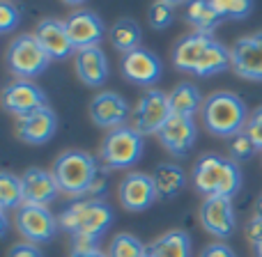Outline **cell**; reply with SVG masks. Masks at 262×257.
Listing matches in <instances>:
<instances>
[{"label": "cell", "instance_id": "cell-1", "mask_svg": "<svg viewBox=\"0 0 262 257\" xmlns=\"http://www.w3.org/2000/svg\"><path fill=\"white\" fill-rule=\"evenodd\" d=\"M60 230L72 235V255L99 248L101 237L113 223V209L104 200H74L58 214Z\"/></svg>", "mask_w": 262, "mask_h": 257}, {"label": "cell", "instance_id": "cell-2", "mask_svg": "<svg viewBox=\"0 0 262 257\" xmlns=\"http://www.w3.org/2000/svg\"><path fill=\"white\" fill-rule=\"evenodd\" d=\"M193 186L205 198H235L242 189L239 163L226 158L221 154H203L193 166Z\"/></svg>", "mask_w": 262, "mask_h": 257}, {"label": "cell", "instance_id": "cell-3", "mask_svg": "<svg viewBox=\"0 0 262 257\" xmlns=\"http://www.w3.org/2000/svg\"><path fill=\"white\" fill-rule=\"evenodd\" d=\"M51 172L55 175L60 193L78 200L83 195H90L92 186L101 172V166L92 154L83 152V149H67L55 158Z\"/></svg>", "mask_w": 262, "mask_h": 257}, {"label": "cell", "instance_id": "cell-4", "mask_svg": "<svg viewBox=\"0 0 262 257\" xmlns=\"http://www.w3.org/2000/svg\"><path fill=\"white\" fill-rule=\"evenodd\" d=\"M249 108L244 99L232 92H214L205 99L203 124L216 138H232L242 133L249 122Z\"/></svg>", "mask_w": 262, "mask_h": 257}, {"label": "cell", "instance_id": "cell-5", "mask_svg": "<svg viewBox=\"0 0 262 257\" xmlns=\"http://www.w3.org/2000/svg\"><path fill=\"white\" fill-rule=\"evenodd\" d=\"M145 149V135L131 124L108 131L99 147V161L106 170H127L140 161Z\"/></svg>", "mask_w": 262, "mask_h": 257}, {"label": "cell", "instance_id": "cell-6", "mask_svg": "<svg viewBox=\"0 0 262 257\" xmlns=\"http://www.w3.org/2000/svg\"><path fill=\"white\" fill-rule=\"evenodd\" d=\"M49 64L51 58L41 49L35 35H21L7 46V67L21 81H30L44 74Z\"/></svg>", "mask_w": 262, "mask_h": 257}, {"label": "cell", "instance_id": "cell-7", "mask_svg": "<svg viewBox=\"0 0 262 257\" xmlns=\"http://www.w3.org/2000/svg\"><path fill=\"white\" fill-rule=\"evenodd\" d=\"M170 115H172V110H170L168 95L152 87V90H147L138 99L129 122L140 135H159V131L166 127Z\"/></svg>", "mask_w": 262, "mask_h": 257}, {"label": "cell", "instance_id": "cell-8", "mask_svg": "<svg viewBox=\"0 0 262 257\" xmlns=\"http://www.w3.org/2000/svg\"><path fill=\"white\" fill-rule=\"evenodd\" d=\"M16 230L23 235V239L30 244H49L58 235L60 223L58 216L49 212V207L39 204H23L16 209Z\"/></svg>", "mask_w": 262, "mask_h": 257}, {"label": "cell", "instance_id": "cell-9", "mask_svg": "<svg viewBox=\"0 0 262 257\" xmlns=\"http://www.w3.org/2000/svg\"><path fill=\"white\" fill-rule=\"evenodd\" d=\"M200 223L203 227L216 239H230L237 230V216H235V204L232 198H205L203 207H200Z\"/></svg>", "mask_w": 262, "mask_h": 257}, {"label": "cell", "instance_id": "cell-10", "mask_svg": "<svg viewBox=\"0 0 262 257\" xmlns=\"http://www.w3.org/2000/svg\"><path fill=\"white\" fill-rule=\"evenodd\" d=\"M120 69H122L124 81L134 83L138 87H149V90H152V85L159 83L161 72H163L161 60L157 58V53L143 49V46L131 51V53H124Z\"/></svg>", "mask_w": 262, "mask_h": 257}, {"label": "cell", "instance_id": "cell-11", "mask_svg": "<svg viewBox=\"0 0 262 257\" xmlns=\"http://www.w3.org/2000/svg\"><path fill=\"white\" fill-rule=\"evenodd\" d=\"M3 106L7 113L16 115V118H26V115L35 113V110H41L49 106V99H46L44 90L37 87L35 83L30 81H16L7 83L3 90Z\"/></svg>", "mask_w": 262, "mask_h": 257}, {"label": "cell", "instance_id": "cell-12", "mask_svg": "<svg viewBox=\"0 0 262 257\" xmlns=\"http://www.w3.org/2000/svg\"><path fill=\"white\" fill-rule=\"evenodd\" d=\"M118 198L127 212H145L159 198L157 184L152 175L145 172H129L118 186Z\"/></svg>", "mask_w": 262, "mask_h": 257}, {"label": "cell", "instance_id": "cell-13", "mask_svg": "<svg viewBox=\"0 0 262 257\" xmlns=\"http://www.w3.org/2000/svg\"><path fill=\"white\" fill-rule=\"evenodd\" d=\"M131 113L134 108L129 106V101L124 99L122 95L118 92H99V95L92 99L90 104V118L97 127L101 129H118V127H124L127 120H131Z\"/></svg>", "mask_w": 262, "mask_h": 257}, {"label": "cell", "instance_id": "cell-14", "mask_svg": "<svg viewBox=\"0 0 262 257\" xmlns=\"http://www.w3.org/2000/svg\"><path fill=\"white\" fill-rule=\"evenodd\" d=\"M232 72L246 81L262 83V32L242 37L230 49Z\"/></svg>", "mask_w": 262, "mask_h": 257}, {"label": "cell", "instance_id": "cell-15", "mask_svg": "<svg viewBox=\"0 0 262 257\" xmlns=\"http://www.w3.org/2000/svg\"><path fill=\"white\" fill-rule=\"evenodd\" d=\"M198 138V127L193 118H182V115H170L166 127L159 131V143L163 145L170 156L184 158L191 152Z\"/></svg>", "mask_w": 262, "mask_h": 257}, {"label": "cell", "instance_id": "cell-16", "mask_svg": "<svg viewBox=\"0 0 262 257\" xmlns=\"http://www.w3.org/2000/svg\"><path fill=\"white\" fill-rule=\"evenodd\" d=\"M64 23H67L69 39H72L76 51L99 46L106 35L104 21L99 18V14L90 12V9H78V12H74Z\"/></svg>", "mask_w": 262, "mask_h": 257}, {"label": "cell", "instance_id": "cell-17", "mask_svg": "<svg viewBox=\"0 0 262 257\" xmlns=\"http://www.w3.org/2000/svg\"><path fill=\"white\" fill-rule=\"evenodd\" d=\"M21 184H23V204L49 207L60 193L55 175L44 170V168H28L21 175Z\"/></svg>", "mask_w": 262, "mask_h": 257}, {"label": "cell", "instance_id": "cell-18", "mask_svg": "<svg viewBox=\"0 0 262 257\" xmlns=\"http://www.w3.org/2000/svg\"><path fill=\"white\" fill-rule=\"evenodd\" d=\"M58 131V115L46 106L41 110L18 118L16 124V135L26 145H46Z\"/></svg>", "mask_w": 262, "mask_h": 257}, {"label": "cell", "instance_id": "cell-19", "mask_svg": "<svg viewBox=\"0 0 262 257\" xmlns=\"http://www.w3.org/2000/svg\"><path fill=\"white\" fill-rule=\"evenodd\" d=\"M35 37L51 60H67L69 55L76 51L72 39H69L67 23L58 21V18H44V21L37 26Z\"/></svg>", "mask_w": 262, "mask_h": 257}, {"label": "cell", "instance_id": "cell-20", "mask_svg": "<svg viewBox=\"0 0 262 257\" xmlns=\"http://www.w3.org/2000/svg\"><path fill=\"white\" fill-rule=\"evenodd\" d=\"M214 37L203 35V32H191V35L182 37L175 46H172V64L177 72L184 74H195L203 55L207 53V49L212 46Z\"/></svg>", "mask_w": 262, "mask_h": 257}, {"label": "cell", "instance_id": "cell-21", "mask_svg": "<svg viewBox=\"0 0 262 257\" xmlns=\"http://www.w3.org/2000/svg\"><path fill=\"white\" fill-rule=\"evenodd\" d=\"M74 64H76V76L81 78L83 85L101 87L106 81H108V74H111L108 58H106V53L99 49V46L76 51Z\"/></svg>", "mask_w": 262, "mask_h": 257}, {"label": "cell", "instance_id": "cell-22", "mask_svg": "<svg viewBox=\"0 0 262 257\" xmlns=\"http://www.w3.org/2000/svg\"><path fill=\"white\" fill-rule=\"evenodd\" d=\"M168 101H170L172 115H182V118H193L195 113H203L205 99L200 90L193 83H180L168 92Z\"/></svg>", "mask_w": 262, "mask_h": 257}, {"label": "cell", "instance_id": "cell-23", "mask_svg": "<svg viewBox=\"0 0 262 257\" xmlns=\"http://www.w3.org/2000/svg\"><path fill=\"white\" fill-rule=\"evenodd\" d=\"M184 16L193 26V32H203V35H212L223 21L209 0H189L184 7Z\"/></svg>", "mask_w": 262, "mask_h": 257}, {"label": "cell", "instance_id": "cell-24", "mask_svg": "<svg viewBox=\"0 0 262 257\" xmlns=\"http://www.w3.org/2000/svg\"><path fill=\"white\" fill-rule=\"evenodd\" d=\"M154 184H157V193L163 200H172L180 195L186 186V175L177 163H159L152 172Z\"/></svg>", "mask_w": 262, "mask_h": 257}, {"label": "cell", "instance_id": "cell-25", "mask_svg": "<svg viewBox=\"0 0 262 257\" xmlns=\"http://www.w3.org/2000/svg\"><path fill=\"white\" fill-rule=\"evenodd\" d=\"M154 257H191V237L184 230H170L147 246Z\"/></svg>", "mask_w": 262, "mask_h": 257}, {"label": "cell", "instance_id": "cell-26", "mask_svg": "<svg viewBox=\"0 0 262 257\" xmlns=\"http://www.w3.org/2000/svg\"><path fill=\"white\" fill-rule=\"evenodd\" d=\"M230 67H232L230 49H226L223 44H219V41L214 39L212 46L207 49V53L203 55V60H200V64H198L193 76L209 78V76H216V74L226 72V69H230Z\"/></svg>", "mask_w": 262, "mask_h": 257}, {"label": "cell", "instance_id": "cell-27", "mask_svg": "<svg viewBox=\"0 0 262 257\" xmlns=\"http://www.w3.org/2000/svg\"><path fill=\"white\" fill-rule=\"evenodd\" d=\"M140 39H143V32L134 18H120L111 28V41L122 55L140 49Z\"/></svg>", "mask_w": 262, "mask_h": 257}, {"label": "cell", "instance_id": "cell-28", "mask_svg": "<svg viewBox=\"0 0 262 257\" xmlns=\"http://www.w3.org/2000/svg\"><path fill=\"white\" fill-rule=\"evenodd\" d=\"M0 207H3V212L23 207L21 177L12 175V172H3V175H0Z\"/></svg>", "mask_w": 262, "mask_h": 257}, {"label": "cell", "instance_id": "cell-29", "mask_svg": "<svg viewBox=\"0 0 262 257\" xmlns=\"http://www.w3.org/2000/svg\"><path fill=\"white\" fill-rule=\"evenodd\" d=\"M145 255H147V248L136 235L120 232V235H115L111 239L108 257H145Z\"/></svg>", "mask_w": 262, "mask_h": 257}, {"label": "cell", "instance_id": "cell-30", "mask_svg": "<svg viewBox=\"0 0 262 257\" xmlns=\"http://www.w3.org/2000/svg\"><path fill=\"white\" fill-rule=\"evenodd\" d=\"M223 21H242L253 12V0H209Z\"/></svg>", "mask_w": 262, "mask_h": 257}, {"label": "cell", "instance_id": "cell-31", "mask_svg": "<svg viewBox=\"0 0 262 257\" xmlns=\"http://www.w3.org/2000/svg\"><path fill=\"white\" fill-rule=\"evenodd\" d=\"M228 152H230L232 161L242 163V161H249V158H253L255 154H258V147H255V143L251 140V135L246 133V131H242V133L228 138Z\"/></svg>", "mask_w": 262, "mask_h": 257}, {"label": "cell", "instance_id": "cell-32", "mask_svg": "<svg viewBox=\"0 0 262 257\" xmlns=\"http://www.w3.org/2000/svg\"><path fill=\"white\" fill-rule=\"evenodd\" d=\"M172 9H175V7L161 3V0L152 3V5H149V12H147L149 26H152L154 30H166V28L172 23V16H175V12H172Z\"/></svg>", "mask_w": 262, "mask_h": 257}, {"label": "cell", "instance_id": "cell-33", "mask_svg": "<svg viewBox=\"0 0 262 257\" xmlns=\"http://www.w3.org/2000/svg\"><path fill=\"white\" fill-rule=\"evenodd\" d=\"M18 23H21V9L9 0L0 3V32L9 35L14 28H18Z\"/></svg>", "mask_w": 262, "mask_h": 257}, {"label": "cell", "instance_id": "cell-34", "mask_svg": "<svg viewBox=\"0 0 262 257\" xmlns=\"http://www.w3.org/2000/svg\"><path fill=\"white\" fill-rule=\"evenodd\" d=\"M244 131L251 135V140L255 143L258 152H262V106L251 113V118H249V122H246V129Z\"/></svg>", "mask_w": 262, "mask_h": 257}, {"label": "cell", "instance_id": "cell-35", "mask_svg": "<svg viewBox=\"0 0 262 257\" xmlns=\"http://www.w3.org/2000/svg\"><path fill=\"white\" fill-rule=\"evenodd\" d=\"M7 257H44V253L39 250L37 244H30V241H21V244H14L9 248Z\"/></svg>", "mask_w": 262, "mask_h": 257}, {"label": "cell", "instance_id": "cell-36", "mask_svg": "<svg viewBox=\"0 0 262 257\" xmlns=\"http://www.w3.org/2000/svg\"><path fill=\"white\" fill-rule=\"evenodd\" d=\"M200 257H237V255L228 244H223V241H214V244H209L207 248L203 250Z\"/></svg>", "mask_w": 262, "mask_h": 257}, {"label": "cell", "instance_id": "cell-37", "mask_svg": "<svg viewBox=\"0 0 262 257\" xmlns=\"http://www.w3.org/2000/svg\"><path fill=\"white\" fill-rule=\"evenodd\" d=\"M251 248H253L255 257H262V237H258L255 241H251Z\"/></svg>", "mask_w": 262, "mask_h": 257}, {"label": "cell", "instance_id": "cell-38", "mask_svg": "<svg viewBox=\"0 0 262 257\" xmlns=\"http://www.w3.org/2000/svg\"><path fill=\"white\" fill-rule=\"evenodd\" d=\"M72 257H108V253H101V250L97 248V250H90V253H76Z\"/></svg>", "mask_w": 262, "mask_h": 257}, {"label": "cell", "instance_id": "cell-39", "mask_svg": "<svg viewBox=\"0 0 262 257\" xmlns=\"http://www.w3.org/2000/svg\"><path fill=\"white\" fill-rule=\"evenodd\" d=\"M255 216L262 221V193H260V198H258V202H255Z\"/></svg>", "mask_w": 262, "mask_h": 257}, {"label": "cell", "instance_id": "cell-40", "mask_svg": "<svg viewBox=\"0 0 262 257\" xmlns=\"http://www.w3.org/2000/svg\"><path fill=\"white\" fill-rule=\"evenodd\" d=\"M161 3L170 5V7H177V5H184V3H189V0H161Z\"/></svg>", "mask_w": 262, "mask_h": 257}, {"label": "cell", "instance_id": "cell-41", "mask_svg": "<svg viewBox=\"0 0 262 257\" xmlns=\"http://www.w3.org/2000/svg\"><path fill=\"white\" fill-rule=\"evenodd\" d=\"M62 3H67V5H72V7H76V5H83V3H88V0H62Z\"/></svg>", "mask_w": 262, "mask_h": 257}, {"label": "cell", "instance_id": "cell-42", "mask_svg": "<svg viewBox=\"0 0 262 257\" xmlns=\"http://www.w3.org/2000/svg\"><path fill=\"white\" fill-rule=\"evenodd\" d=\"M145 257H154V255H152V253H149V250H147V255H145Z\"/></svg>", "mask_w": 262, "mask_h": 257}]
</instances>
